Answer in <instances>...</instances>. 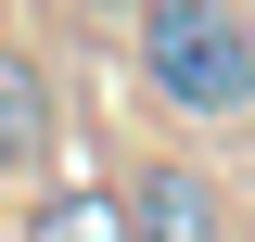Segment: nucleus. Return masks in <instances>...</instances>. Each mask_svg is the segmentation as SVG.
I'll return each instance as SVG.
<instances>
[{
  "instance_id": "obj_2",
  "label": "nucleus",
  "mask_w": 255,
  "mask_h": 242,
  "mask_svg": "<svg viewBox=\"0 0 255 242\" xmlns=\"http://www.w3.org/2000/svg\"><path fill=\"white\" fill-rule=\"evenodd\" d=\"M128 242H230V204L191 166H140V191H128Z\"/></svg>"
},
{
  "instance_id": "obj_3",
  "label": "nucleus",
  "mask_w": 255,
  "mask_h": 242,
  "mask_svg": "<svg viewBox=\"0 0 255 242\" xmlns=\"http://www.w3.org/2000/svg\"><path fill=\"white\" fill-rule=\"evenodd\" d=\"M26 166H51V77L0 38V179H26Z\"/></svg>"
},
{
  "instance_id": "obj_1",
  "label": "nucleus",
  "mask_w": 255,
  "mask_h": 242,
  "mask_svg": "<svg viewBox=\"0 0 255 242\" xmlns=\"http://www.w3.org/2000/svg\"><path fill=\"white\" fill-rule=\"evenodd\" d=\"M140 77L179 115H243L255 102V26H243V0H140Z\"/></svg>"
}]
</instances>
